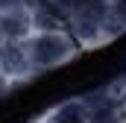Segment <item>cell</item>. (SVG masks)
<instances>
[{"label": "cell", "mask_w": 126, "mask_h": 123, "mask_svg": "<svg viewBox=\"0 0 126 123\" xmlns=\"http://www.w3.org/2000/svg\"><path fill=\"white\" fill-rule=\"evenodd\" d=\"M27 50H30V62L35 70H53V67H62L70 59H76L82 50L79 44L73 41V35L67 30H41L32 32V38L27 41Z\"/></svg>", "instance_id": "obj_1"}, {"label": "cell", "mask_w": 126, "mask_h": 123, "mask_svg": "<svg viewBox=\"0 0 126 123\" xmlns=\"http://www.w3.org/2000/svg\"><path fill=\"white\" fill-rule=\"evenodd\" d=\"M32 32H35V12L30 3L0 9V41L24 44L32 38Z\"/></svg>", "instance_id": "obj_2"}, {"label": "cell", "mask_w": 126, "mask_h": 123, "mask_svg": "<svg viewBox=\"0 0 126 123\" xmlns=\"http://www.w3.org/2000/svg\"><path fill=\"white\" fill-rule=\"evenodd\" d=\"M0 73L12 82H21V79H32L38 70L32 67L30 62V50H27V41L24 44H12V41H0Z\"/></svg>", "instance_id": "obj_3"}]
</instances>
